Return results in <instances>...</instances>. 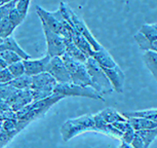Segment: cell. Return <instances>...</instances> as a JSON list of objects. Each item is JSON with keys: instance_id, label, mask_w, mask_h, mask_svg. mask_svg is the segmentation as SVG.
<instances>
[{"instance_id": "cell-2", "label": "cell", "mask_w": 157, "mask_h": 148, "mask_svg": "<svg viewBox=\"0 0 157 148\" xmlns=\"http://www.w3.org/2000/svg\"><path fill=\"white\" fill-rule=\"evenodd\" d=\"M36 13L39 17L41 24L45 25L52 31H54L57 34H60L64 38H72V34L75 31V29L64 18L60 8L57 11L50 13L39 5H36Z\"/></svg>"}, {"instance_id": "cell-21", "label": "cell", "mask_w": 157, "mask_h": 148, "mask_svg": "<svg viewBox=\"0 0 157 148\" xmlns=\"http://www.w3.org/2000/svg\"><path fill=\"white\" fill-rule=\"evenodd\" d=\"M139 32L149 42H154L157 40V24H144L141 26Z\"/></svg>"}, {"instance_id": "cell-32", "label": "cell", "mask_w": 157, "mask_h": 148, "mask_svg": "<svg viewBox=\"0 0 157 148\" xmlns=\"http://www.w3.org/2000/svg\"><path fill=\"white\" fill-rule=\"evenodd\" d=\"M14 138V136L10 133H6L4 131H0V148H3L4 146L10 143V142Z\"/></svg>"}, {"instance_id": "cell-18", "label": "cell", "mask_w": 157, "mask_h": 148, "mask_svg": "<svg viewBox=\"0 0 157 148\" xmlns=\"http://www.w3.org/2000/svg\"><path fill=\"white\" fill-rule=\"evenodd\" d=\"M142 58L144 64L157 81V53L153 51H145Z\"/></svg>"}, {"instance_id": "cell-14", "label": "cell", "mask_w": 157, "mask_h": 148, "mask_svg": "<svg viewBox=\"0 0 157 148\" xmlns=\"http://www.w3.org/2000/svg\"><path fill=\"white\" fill-rule=\"evenodd\" d=\"M3 49H10V51L17 53V55H20L21 57H22L23 60L31 59V56L27 54V53L19 45V43H17V40L13 37V35L2 39V41L0 42V51H3Z\"/></svg>"}, {"instance_id": "cell-4", "label": "cell", "mask_w": 157, "mask_h": 148, "mask_svg": "<svg viewBox=\"0 0 157 148\" xmlns=\"http://www.w3.org/2000/svg\"><path fill=\"white\" fill-rule=\"evenodd\" d=\"M59 8H60V10L62 11V14H63L64 18L68 21V23H69L71 26H73L74 29H75L78 33H80L81 35H83V36L86 38L87 41L90 43V45L93 46V49L94 51H100V49H102L103 45L94 38V35L91 34L90 30L88 29L86 24L84 23V21L79 16H77L69 5H67L66 3H64V2H61L60 7Z\"/></svg>"}, {"instance_id": "cell-16", "label": "cell", "mask_w": 157, "mask_h": 148, "mask_svg": "<svg viewBox=\"0 0 157 148\" xmlns=\"http://www.w3.org/2000/svg\"><path fill=\"white\" fill-rule=\"evenodd\" d=\"M71 39L73 40V42L76 44L77 47H78V49L86 56L87 59L93 57L94 49H93V46L90 45V43L88 42L87 39L83 36V35H81L80 33H78V32L75 30L73 32L72 38H71Z\"/></svg>"}, {"instance_id": "cell-15", "label": "cell", "mask_w": 157, "mask_h": 148, "mask_svg": "<svg viewBox=\"0 0 157 148\" xmlns=\"http://www.w3.org/2000/svg\"><path fill=\"white\" fill-rule=\"evenodd\" d=\"M91 58H94L102 68H113L117 66V63L104 46L100 51H94Z\"/></svg>"}, {"instance_id": "cell-17", "label": "cell", "mask_w": 157, "mask_h": 148, "mask_svg": "<svg viewBox=\"0 0 157 148\" xmlns=\"http://www.w3.org/2000/svg\"><path fill=\"white\" fill-rule=\"evenodd\" d=\"M65 54L76 61L85 63L87 57L82 53L71 38H65Z\"/></svg>"}, {"instance_id": "cell-33", "label": "cell", "mask_w": 157, "mask_h": 148, "mask_svg": "<svg viewBox=\"0 0 157 148\" xmlns=\"http://www.w3.org/2000/svg\"><path fill=\"white\" fill-rule=\"evenodd\" d=\"M130 145H132L134 148H146L144 141L142 140V138L137 134V133L135 134L134 139H132V142H130Z\"/></svg>"}, {"instance_id": "cell-9", "label": "cell", "mask_w": 157, "mask_h": 148, "mask_svg": "<svg viewBox=\"0 0 157 148\" xmlns=\"http://www.w3.org/2000/svg\"><path fill=\"white\" fill-rule=\"evenodd\" d=\"M46 40V54L49 57H62L65 54V38L41 24Z\"/></svg>"}, {"instance_id": "cell-30", "label": "cell", "mask_w": 157, "mask_h": 148, "mask_svg": "<svg viewBox=\"0 0 157 148\" xmlns=\"http://www.w3.org/2000/svg\"><path fill=\"white\" fill-rule=\"evenodd\" d=\"M8 19H10V21L13 24L14 26H16V27H17V26H20L21 24L24 22L25 18L21 16V14H19V11H17L16 10V7H14L13 10L10 13V14H8Z\"/></svg>"}, {"instance_id": "cell-11", "label": "cell", "mask_w": 157, "mask_h": 148, "mask_svg": "<svg viewBox=\"0 0 157 148\" xmlns=\"http://www.w3.org/2000/svg\"><path fill=\"white\" fill-rule=\"evenodd\" d=\"M48 55H45L40 59H28L23 60L24 66H25V73L29 76H35L37 74L46 72V66L50 60Z\"/></svg>"}, {"instance_id": "cell-8", "label": "cell", "mask_w": 157, "mask_h": 148, "mask_svg": "<svg viewBox=\"0 0 157 148\" xmlns=\"http://www.w3.org/2000/svg\"><path fill=\"white\" fill-rule=\"evenodd\" d=\"M62 59H63L64 63L66 65L68 71H69L71 82L84 85V87H93V82H91L85 63L74 60L66 54L62 56Z\"/></svg>"}, {"instance_id": "cell-24", "label": "cell", "mask_w": 157, "mask_h": 148, "mask_svg": "<svg viewBox=\"0 0 157 148\" xmlns=\"http://www.w3.org/2000/svg\"><path fill=\"white\" fill-rule=\"evenodd\" d=\"M136 133H137L142 138V140L144 141L146 148H149L153 140L157 137V128L149 129V130H139V131H136Z\"/></svg>"}, {"instance_id": "cell-38", "label": "cell", "mask_w": 157, "mask_h": 148, "mask_svg": "<svg viewBox=\"0 0 157 148\" xmlns=\"http://www.w3.org/2000/svg\"><path fill=\"white\" fill-rule=\"evenodd\" d=\"M0 131H1V123H0Z\"/></svg>"}, {"instance_id": "cell-10", "label": "cell", "mask_w": 157, "mask_h": 148, "mask_svg": "<svg viewBox=\"0 0 157 148\" xmlns=\"http://www.w3.org/2000/svg\"><path fill=\"white\" fill-rule=\"evenodd\" d=\"M46 72H48L57 80L58 84L71 82L69 71H68L62 57L50 58L48 64L46 66Z\"/></svg>"}, {"instance_id": "cell-6", "label": "cell", "mask_w": 157, "mask_h": 148, "mask_svg": "<svg viewBox=\"0 0 157 148\" xmlns=\"http://www.w3.org/2000/svg\"><path fill=\"white\" fill-rule=\"evenodd\" d=\"M57 84V80L48 72H43L32 76L30 91L33 96V101L45 99L54 95L55 88Z\"/></svg>"}, {"instance_id": "cell-29", "label": "cell", "mask_w": 157, "mask_h": 148, "mask_svg": "<svg viewBox=\"0 0 157 148\" xmlns=\"http://www.w3.org/2000/svg\"><path fill=\"white\" fill-rule=\"evenodd\" d=\"M17 2V0H13V1L8 2V3L3 4L0 6V20L8 17V14H10V11L16 7Z\"/></svg>"}, {"instance_id": "cell-1", "label": "cell", "mask_w": 157, "mask_h": 148, "mask_svg": "<svg viewBox=\"0 0 157 148\" xmlns=\"http://www.w3.org/2000/svg\"><path fill=\"white\" fill-rule=\"evenodd\" d=\"M62 99H64L62 95L54 94L50 97L45 98V99L33 101L29 105L25 106L24 108L17 111V119L19 132H22L31 123L43 117L46 112L55 104H57L59 101H61Z\"/></svg>"}, {"instance_id": "cell-35", "label": "cell", "mask_w": 157, "mask_h": 148, "mask_svg": "<svg viewBox=\"0 0 157 148\" xmlns=\"http://www.w3.org/2000/svg\"><path fill=\"white\" fill-rule=\"evenodd\" d=\"M7 67H8V65L5 63V61L2 58H0V70L4 69V68H7Z\"/></svg>"}, {"instance_id": "cell-28", "label": "cell", "mask_w": 157, "mask_h": 148, "mask_svg": "<svg viewBox=\"0 0 157 148\" xmlns=\"http://www.w3.org/2000/svg\"><path fill=\"white\" fill-rule=\"evenodd\" d=\"M31 0H17L16 4V10L19 11V14L26 19L28 14L29 6H30Z\"/></svg>"}, {"instance_id": "cell-23", "label": "cell", "mask_w": 157, "mask_h": 148, "mask_svg": "<svg viewBox=\"0 0 157 148\" xmlns=\"http://www.w3.org/2000/svg\"><path fill=\"white\" fill-rule=\"evenodd\" d=\"M16 28L17 27L10 22L8 17L0 20V37H1V39L11 36V34L16 30Z\"/></svg>"}, {"instance_id": "cell-25", "label": "cell", "mask_w": 157, "mask_h": 148, "mask_svg": "<svg viewBox=\"0 0 157 148\" xmlns=\"http://www.w3.org/2000/svg\"><path fill=\"white\" fill-rule=\"evenodd\" d=\"M19 91L17 88H13L10 82L8 84H0V99L8 102L14 96V94Z\"/></svg>"}, {"instance_id": "cell-20", "label": "cell", "mask_w": 157, "mask_h": 148, "mask_svg": "<svg viewBox=\"0 0 157 148\" xmlns=\"http://www.w3.org/2000/svg\"><path fill=\"white\" fill-rule=\"evenodd\" d=\"M126 118L129 117H141L147 119L157 121V109H148V110H139V111H127L122 113Z\"/></svg>"}, {"instance_id": "cell-13", "label": "cell", "mask_w": 157, "mask_h": 148, "mask_svg": "<svg viewBox=\"0 0 157 148\" xmlns=\"http://www.w3.org/2000/svg\"><path fill=\"white\" fill-rule=\"evenodd\" d=\"M105 71L106 75L108 76L109 80L113 85V88L116 93H122L124 80H125V75L123 71L120 69V67L117 66L113 68H103Z\"/></svg>"}, {"instance_id": "cell-7", "label": "cell", "mask_w": 157, "mask_h": 148, "mask_svg": "<svg viewBox=\"0 0 157 148\" xmlns=\"http://www.w3.org/2000/svg\"><path fill=\"white\" fill-rule=\"evenodd\" d=\"M55 94L62 95L65 97H83L88 99L101 100L104 101L103 96L94 90L93 87H84V85L76 84L73 82L68 84H58L55 88Z\"/></svg>"}, {"instance_id": "cell-34", "label": "cell", "mask_w": 157, "mask_h": 148, "mask_svg": "<svg viewBox=\"0 0 157 148\" xmlns=\"http://www.w3.org/2000/svg\"><path fill=\"white\" fill-rule=\"evenodd\" d=\"M10 110H13L10 105L8 104L6 101L0 99V113H4V112L10 111Z\"/></svg>"}, {"instance_id": "cell-19", "label": "cell", "mask_w": 157, "mask_h": 148, "mask_svg": "<svg viewBox=\"0 0 157 148\" xmlns=\"http://www.w3.org/2000/svg\"><path fill=\"white\" fill-rule=\"evenodd\" d=\"M99 114L103 118L104 121H106L107 123H111V125L114 123H118V121L127 120V118L123 114H120L119 112H117L113 108H106L104 110L100 111Z\"/></svg>"}, {"instance_id": "cell-5", "label": "cell", "mask_w": 157, "mask_h": 148, "mask_svg": "<svg viewBox=\"0 0 157 148\" xmlns=\"http://www.w3.org/2000/svg\"><path fill=\"white\" fill-rule=\"evenodd\" d=\"M85 65L87 67L88 74L90 76L93 88L94 90L102 96L113 93V85L109 80L108 76L106 75L104 69L97 63V61L94 58H88L85 62Z\"/></svg>"}, {"instance_id": "cell-12", "label": "cell", "mask_w": 157, "mask_h": 148, "mask_svg": "<svg viewBox=\"0 0 157 148\" xmlns=\"http://www.w3.org/2000/svg\"><path fill=\"white\" fill-rule=\"evenodd\" d=\"M33 102V96L30 90H19L7 103L14 112H17Z\"/></svg>"}, {"instance_id": "cell-39", "label": "cell", "mask_w": 157, "mask_h": 148, "mask_svg": "<svg viewBox=\"0 0 157 148\" xmlns=\"http://www.w3.org/2000/svg\"><path fill=\"white\" fill-rule=\"evenodd\" d=\"M1 41H2V39H1V37H0V42H1Z\"/></svg>"}, {"instance_id": "cell-22", "label": "cell", "mask_w": 157, "mask_h": 148, "mask_svg": "<svg viewBox=\"0 0 157 148\" xmlns=\"http://www.w3.org/2000/svg\"><path fill=\"white\" fill-rule=\"evenodd\" d=\"M31 82H32V76L24 74V75L20 76V77L13 78L10 84L13 88H17V90H30Z\"/></svg>"}, {"instance_id": "cell-3", "label": "cell", "mask_w": 157, "mask_h": 148, "mask_svg": "<svg viewBox=\"0 0 157 148\" xmlns=\"http://www.w3.org/2000/svg\"><path fill=\"white\" fill-rule=\"evenodd\" d=\"M93 131L98 132L96 123L94 119V114H85L80 117L71 118L66 120L61 127L62 139L65 142H68L73 137L81 134V133Z\"/></svg>"}, {"instance_id": "cell-26", "label": "cell", "mask_w": 157, "mask_h": 148, "mask_svg": "<svg viewBox=\"0 0 157 148\" xmlns=\"http://www.w3.org/2000/svg\"><path fill=\"white\" fill-rule=\"evenodd\" d=\"M0 58L3 59L8 66L13 63H17V62L23 61V59L20 55H17V53H14L13 51H10V49L0 51Z\"/></svg>"}, {"instance_id": "cell-31", "label": "cell", "mask_w": 157, "mask_h": 148, "mask_svg": "<svg viewBox=\"0 0 157 148\" xmlns=\"http://www.w3.org/2000/svg\"><path fill=\"white\" fill-rule=\"evenodd\" d=\"M13 79V74L10 73V71L8 68H4V69L0 70V84H8Z\"/></svg>"}, {"instance_id": "cell-27", "label": "cell", "mask_w": 157, "mask_h": 148, "mask_svg": "<svg viewBox=\"0 0 157 148\" xmlns=\"http://www.w3.org/2000/svg\"><path fill=\"white\" fill-rule=\"evenodd\" d=\"M7 68L10 69V73L13 74V78L20 77V76H22V75H24V74H26L25 73V66H24L23 61H20V62H17V63L11 64Z\"/></svg>"}, {"instance_id": "cell-36", "label": "cell", "mask_w": 157, "mask_h": 148, "mask_svg": "<svg viewBox=\"0 0 157 148\" xmlns=\"http://www.w3.org/2000/svg\"><path fill=\"white\" fill-rule=\"evenodd\" d=\"M118 148H134V147H132V145L128 144V143H125V142H121L120 146L118 147Z\"/></svg>"}, {"instance_id": "cell-37", "label": "cell", "mask_w": 157, "mask_h": 148, "mask_svg": "<svg viewBox=\"0 0 157 148\" xmlns=\"http://www.w3.org/2000/svg\"><path fill=\"white\" fill-rule=\"evenodd\" d=\"M11 1H13V0H0V6L3 4L8 3V2H11Z\"/></svg>"}]
</instances>
